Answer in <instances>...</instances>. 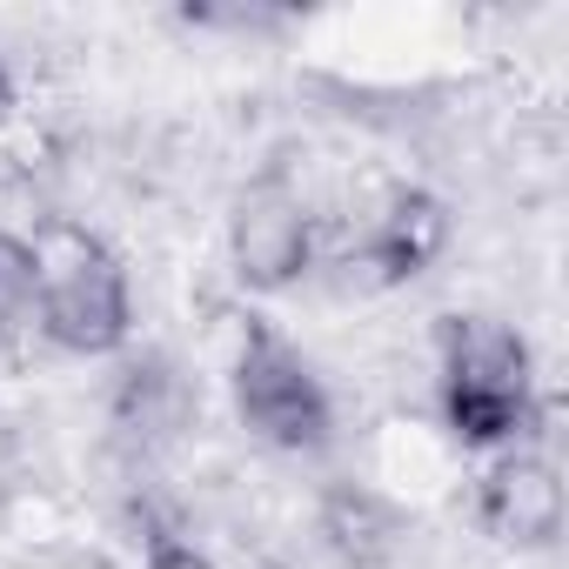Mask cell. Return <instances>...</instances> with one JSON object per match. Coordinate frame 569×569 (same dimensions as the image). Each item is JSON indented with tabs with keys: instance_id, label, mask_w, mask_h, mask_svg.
I'll return each mask as SVG.
<instances>
[{
	"instance_id": "8",
	"label": "cell",
	"mask_w": 569,
	"mask_h": 569,
	"mask_svg": "<svg viewBox=\"0 0 569 569\" xmlns=\"http://www.w3.org/2000/svg\"><path fill=\"white\" fill-rule=\"evenodd\" d=\"M34 322V248L21 234H0V336Z\"/></svg>"
},
{
	"instance_id": "2",
	"label": "cell",
	"mask_w": 569,
	"mask_h": 569,
	"mask_svg": "<svg viewBox=\"0 0 569 569\" xmlns=\"http://www.w3.org/2000/svg\"><path fill=\"white\" fill-rule=\"evenodd\" d=\"M34 329L61 356H114L134 336V289L121 254L81 228V221H48L34 241Z\"/></svg>"
},
{
	"instance_id": "9",
	"label": "cell",
	"mask_w": 569,
	"mask_h": 569,
	"mask_svg": "<svg viewBox=\"0 0 569 569\" xmlns=\"http://www.w3.org/2000/svg\"><path fill=\"white\" fill-rule=\"evenodd\" d=\"M141 562H148V569H221L208 549H194L181 529H161V522H148V536H141Z\"/></svg>"
},
{
	"instance_id": "1",
	"label": "cell",
	"mask_w": 569,
	"mask_h": 569,
	"mask_svg": "<svg viewBox=\"0 0 569 569\" xmlns=\"http://www.w3.org/2000/svg\"><path fill=\"white\" fill-rule=\"evenodd\" d=\"M442 356V422L462 449H522L536 429V362L529 342L509 322L489 316H442L436 322Z\"/></svg>"
},
{
	"instance_id": "5",
	"label": "cell",
	"mask_w": 569,
	"mask_h": 569,
	"mask_svg": "<svg viewBox=\"0 0 569 569\" xmlns=\"http://www.w3.org/2000/svg\"><path fill=\"white\" fill-rule=\"evenodd\" d=\"M476 522L502 549H549L562 536V476L542 449H502L476 476Z\"/></svg>"
},
{
	"instance_id": "6",
	"label": "cell",
	"mask_w": 569,
	"mask_h": 569,
	"mask_svg": "<svg viewBox=\"0 0 569 569\" xmlns=\"http://www.w3.org/2000/svg\"><path fill=\"white\" fill-rule=\"evenodd\" d=\"M449 234H456V214H449L442 194H429V188L389 194V208L369 228V268H376V281H382V289H402V281L429 274L442 261Z\"/></svg>"
},
{
	"instance_id": "3",
	"label": "cell",
	"mask_w": 569,
	"mask_h": 569,
	"mask_svg": "<svg viewBox=\"0 0 569 569\" xmlns=\"http://www.w3.org/2000/svg\"><path fill=\"white\" fill-rule=\"evenodd\" d=\"M234 416L274 456H322L336 442V402L322 376L261 322H248L234 356Z\"/></svg>"
},
{
	"instance_id": "7",
	"label": "cell",
	"mask_w": 569,
	"mask_h": 569,
	"mask_svg": "<svg viewBox=\"0 0 569 569\" xmlns=\"http://www.w3.org/2000/svg\"><path fill=\"white\" fill-rule=\"evenodd\" d=\"M316 536L342 569H389L402 549V509L369 482H329L316 502Z\"/></svg>"
},
{
	"instance_id": "10",
	"label": "cell",
	"mask_w": 569,
	"mask_h": 569,
	"mask_svg": "<svg viewBox=\"0 0 569 569\" xmlns=\"http://www.w3.org/2000/svg\"><path fill=\"white\" fill-rule=\"evenodd\" d=\"M14 101V74H8V61H0V108Z\"/></svg>"
},
{
	"instance_id": "4",
	"label": "cell",
	"mask_w": 569,
	"mask_h": 569,
	"mask_svg": "<svg viewBox=\"0 0 569 569\" xmlns=\"http://www.w3.org/2000/svg\"><path fill=\"white\" fill-rule=\"evenodd\" d=\"M309 208L289 181H254L241 201H234V221H228V261H234V281L254 296H281L309 274Z\"/></svg>"
}]
</instances>
